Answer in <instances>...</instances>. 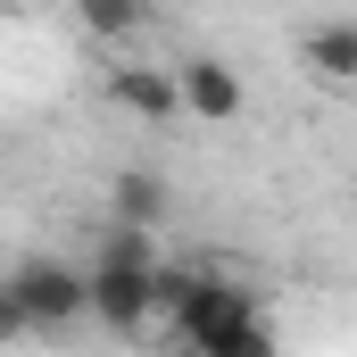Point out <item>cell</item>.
Returning <instances> with one entry per match:
<instances>
[{
    "label": "cell",
    "instance_id": "cell-10",
    "mask_svg": "<svg viewBox=\"0 0 357 357\" xmlns=\"http://www.w3.org/2000/svg\"><path fill=\"white\" fill-rule=\"evenodd\" d=\"M208 357H274V324H266V316H258V324H241L233 341H216V349H208Z\"/></svg>",
    "mask_w": 357,
    "mask_h": 357
},
{
    "label": "cell",
    "instance_id": "cell-5",
    "mask_svg": "<svg viewBox=\"0 0 357 357\" xmlns=\"http://www.w3.org/2000/svg\"><path fill=\"white\" fill-rule=\"evenodd\" d=\"M108 100H116L125 116H142V125H175L183 116L175 67H108Z\"/></svg>",
    "mask_w": 357,
    "mask_h": 357
},
{
    "label": "cell",
    "instance_id": "cell-1",
    "mask_svg": "<svg viewBox=\"0 0 357 357\" xmlns=\"http://www.w3.org/2000/svg\"><path fill=\"white\" fill-rule=\"evenodd\" d=\"M258 316H266V307H258L241 282H225V274L199 266V274H191V291H183V307L167 316V333H175L191 357H208L216 341H233V333H241V324H258Z\"/></svg>",
    "mask_w": 357,
    "mask_h": 357
},
{
    "label": "cell",
    "instance_id": "cell-2",
    "mask_svg": "<svg viewBox=\"0 0 357 357\" xmlns=\"http://www.w3.org/2000/svg\"><path fill=\"white\" fill-rule=\"evenodd\" d=\"M8 299L25 307V324H33V333H67V324H84V316H91L84 266H67V258H50V250H33L25 266L8 274Z\"/></svg>",
    "mask_w": 357,
    "mask_h": 357
},
{
    "label": "cell",
    "instance_id": "cell-7",
    "mask_svg": "<svg viewBox=\"0 0 357 357\" xmlns=\"http://www.w3.org/2000/svg\"><path fill=\"white\" fill-rule=\"evenodd\" d=\"M108 225L158 233V225H167V175H150V167H125V175L108 183Z\"/></svg>",
    "mask_w": 357,
    "mask_h": 357
},
{
    "label": "cell",
    "instance_id": "cell-9",
    "mask_svg": "<svg viewBox=\"0 0 357 357\" xmlns=\"http://www.w3.org/2000/svg\"><path fill=\"white\" fill-rule=\"evenodd\" d=\"M75 25H84L91 42H133V33L150 25V8H133V0H84Z\"/></svg>",
    "mask_w": 357,
    "mask_h": 357
},
{
    "label": "cell",
    "instance_id": "cell-3",
    "mask_svg": "<svg viewBox=\"0 0 357 357\" xmlns=\"http://www.w3.org/2000/svg\"><path fill=\"white\" fill-rule=\"evenodd\" d=\"M84 282H91V316H100L108 333L142 341V333L158 324V266H150V274H125V266H84Z\"/></svg>",
    "mask_w": 357,
    "mask_h": 357
},
{
    "label": "cell",
    "instance_id": "cell-6",
    "mask_svg": "<svg viewBox=\"0 0 357 357\" xmlns=\"http://www.w3.org/2000/svg\"><path fill=\"white\" fill-rule=\"evenodd\" d=\"M299 67H316L324 84H357V17H316L299 33Z\"/></svg>",
    "mask_w": 357,
    "mask_h": 357
},
{
    "label": "cell",
    "instance_id": "cell-8",
    "mask_svg": "<svg viewBox=\"0 0 357 357\" xmlns=\"http://www.w3.org/2000/svg\"><path fill=\"white\" fill-rule=\"evenodd\" d=\"M91 266H125V274H150V266H167V258H158V233L108 225V233H100V250H91Z\"/></svg>",
    "mask_w": 357,
    "mask_h": 357
},
{
    "label": "cell",
    "instance_id": "cell-11",
    "mask_svg": "<svg viewBox=\"0 0 357 357\" xmlns=\"http://www.w3.org/2000/svg\"><path fill=\"white\" fill-rule=\"evenodd\" d=\"M25 333H33V324H25V307L8 299V282H0V349H8V341H25Z\"/></svg>",
    "mask_w": 357,
    "mask_h": 357
},
{
    "label": "cell",
    "instance_id": "cell-4",
    "mask_svg": "<svg viewBox=\"0 0 357 357\" xmlns=\"http://www.w3.org/2000/svg\"><path fill=\"white\" fill-rule=\"evenodd\" d=\"M175 84H183V116H199V125H233L241 108H250V91H241V75L225 67V59H175Z\"/></svg>",
    "mask_w": 357,
    "mask_h": 357
}]
</instances>
